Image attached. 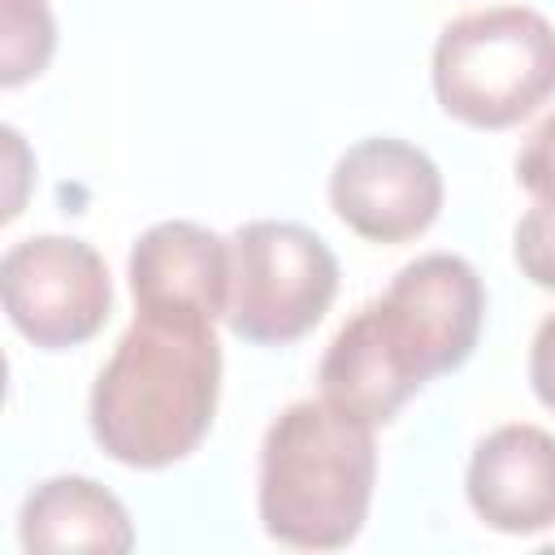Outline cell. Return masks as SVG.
<instances>
[{
    "label": "cell",
    "mask_w": 555,
    "mask_h": 555,
    "mask_svg": "<svg viewBox=\"0 0 555 555\" xmlns=\"http://www.w3.org/2000/svg\"><path fill=\"white\" fill-rule=\"evenodd\" d=\"M512 251H516L520 273L533 286L555 291V204H538V208H529L520 217Z\"/></svg>",
    "instance_id": "7c38bea8"
},
{
    "label": "cell",
    "mask_w": 555,
    "mask_h": 555,
    "mask_svg": "<svg viewBox=\"0 0 555 555\" xmlns=\"http://www.w3.org/2000/svg\"><path fill=\"white\" fill-rule=\"evenodd\" d=\"M26 551H130L134 529L113 490L91 477H48L35 486L17 516Z\"/></svg>",
    "instance_id": "30bf717a"
},
{
    "label": "cell",
    "mask_w": 555,
    "mask_h": 555,
    "mask_svg": "<svg viewBox=\"0 0 555 555\" xmlns=\"http://www.w3.org/2000/svg\"><path fill=\"white\" fill-rule=\"evenodd\" d=\"M4 312L43 351L78 347L108 321L113 286L100 251L65 234H30L0 260Z\"/></svg>",
    "instance_id": "8992f818"
},
{
    "label": "cell",
    "mask_w": 555,
    "mask_h": 555,
    "mask_svg": "<svg viewBox=\"0 0 555 555\" xmlns=\"http://www.w3.org/2000/svg\"><path fill=\"white\" fill-rule=\"evenodd\" d=\"M134 312L225 317L230 299V238L195 221H160L130 247Z\"/></svg>",
    "instance_id": "9c48e42d"
},
{
    "label": "cell",
    "mask_w": 555,
    "mask_h": 555,
    "mask_svg": "<svg viewBox=\"0 0 555 555\" xmlns=\"http://www.w3.org/2000/svg\"><path fill=\"white\" fill-rule=\"evenodd\" d=\"M516 178L538 204H555V113L529 130L516 156Z\"/></svg>",
    "instance_id": "4fadbf2b"
},
{
    "label": "cell",
    "mask_w": 555,
    "mask_h": 555,
    "mask_svg": "<svg viewBox=\"0 0 555 555\" xmlns=\"http://www.w3.org/2000/svg\"><path fill=\"white\" fill-rule=\"evenodd\" d=\"M56 26L43 0H4V87L26 82L52 56Z\"/></svg>",
    "instance_id": "8fae6325"
},
{
    "label": "cell",
    "mask_w": 555,
    "mask_h": 555,
    "mask_svg": "<svg viewBox=\"0 0 555 555\" xmlns=\"http://www.w3.org/2000/svg\"><path fill=\"white\" fill-rule=\"evenodd\" d=\"M529 382H533V395L542 399V408L555 412V312L533 334V347H529Z\"/></svg>",
    "instance_id": "5bb4252c"
},
{
    "label": "cell",
    "mask_w": 555,
    "mask_h": 555,
    "mask_svg": "<svg viewBox=\"0 0 555 555\" xmlns=\"http://www.w3.org/2000/svg\"><path fill=\"white\" fill-rule=\"evenodd\" d=\"M486 291L464 256L429 251L395 273L382 299L364 304L321 356V395L377 425L438 373L460 369L481 334Z\"/></svg>",
    "instance_id": "6da1fadb"
},
{
    "label": "cell",
    "mask_w": 555,
    "mask_h": 555,
    "mask_svg": "<svg viewBox=\"0 0 555 555\" xmlns=\"http://www.w3.org/2000/svg\"><path fill=\"white\" fill-rule=\"evenodd\" d=\"M434 91L447 117L507 130L555 95V30L520 4L477 9L442 26L434 43Z\"/></svg>",
    "instance_id": "277c9868"
},
{
    "label": "cell",
    "mask_w": 555,
    "mask_h": 555,
    "mask_svg": "<svg viewBox=\"0 0 555 555\" xmlns=\"http://www.w3.org/2000/svg\"><path fill=\"white\" fill-rule=\"evenodd\" d=\"M377 481L373 425L321 399L278 412L260 442V525L299 551L347 546L369 516Z\"/></svg>",
    "instance_id": "3957f363"
},
{
    "label": "cell",
    "mask_w": 555,
    "mask_h": 555,
    "mask_svg": "<svg viewBox=\"0 0 555 555\" xmlns=\"http://www.w3.org/2000/svg\"><path fill=\"white\" fill-rule=\"evenodd\" d=\"M330 204L347 230L369 243H408L442 208L438 165L390 134L351 143L330 173Z\"/></svg>",
    "instance_id": "52a82bcc"
},
{
    "label": "cell",
    "mask_w": 555,
    "mask_h": 555,
    "mask_svg": "<svg viewBox=\"0 0 555 555\" xmlns=\"http://www.w3.org/2000/svg\"><path fill=\"white\" fill-rule=\"evenodd\" d=\"M468 507L499 533H542L555 525V434L538 425H499L473 447Z\"/></svg>",
    "instance_id": "ba28073f"
},
{
    "label": "cell",
    "mask_w": 555,
    "mask_h": 555,
    "mask_svg": "<svg viewBox=\"0 0 555 555\" xmlns=\"http://www.w3.org/2000/svg\"><path fill=\"white\" fill-rule=\"evenodd\" d=\"M334 295L338 260L308 225L247 221L234 230L225 321L238 338L286 347L330 312Z\"/></svg>",
    "instance_id": "5b68a950"
},
{
    "label": "cell",
    "mask_w": 555,
    "mask_h": 555,
    "mask_svg": "<svg viewBox=\"0 0 555 555\" xmlns=\"http://www.w3.org/2000/svg\"><path fill=\"white\" fill-rule=\"evenodd\" d=\"M221 347L208 317L134 312L91 386V434L126 468L186 460L212 429Z\"/></svg>",
    "instance_id": "7a4b0ae2"
}]
</instances>
